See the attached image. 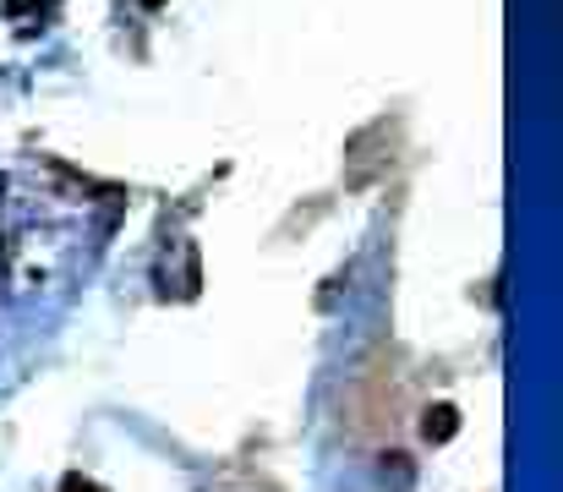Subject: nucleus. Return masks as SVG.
Wrapping results in <instances>:
<instances>
[{"instance_id":"4","label":"nucleus","mask_w":563,"mask_h":492,"mask_svg":"<svg viewBox=\"0 0 563 492\" xmlns=\"http://www.w3.org/2000/svg\"><path fill=\"white\" fill-rule=\"evenodd\" d=\"M143 6H148V11H159V6H165V0H143Z\"/></svg>"},{"instance_id":"1","label":"nucleus","mask_w":563,"mask_h":492,"mask_svg":"<svg viewBox=\"0 0 563 492\" xmlns=\"http://www.w3.org/2000/svg\"><path fill=\"white\" fill-rule=\"evenodd\" d=\"M454 433H460V411H454V405H432V411L421 416V438H427V444H449Z\"/></svg>"},{"instance_id":"3","label":"nucleus","mask_w":563,"mask_h":492,"mask_svg":"<svg viewBox=\"0 0 563 492\" xmlns=\"http://www.w3.org/2000/svg\"><path fill=\"white\" fill-rule=\"evenodd\" d=\"M27 6H33V0H5V11H11V17H22Z\"/></svg>"},{"instance_id":"2","label":"nucleus","mask_w":563,"mask_h":492,"mask_svg":"<svg viewBox=\"0 0 563 492\" xmlns=\"http://www.w3.org/2000/svg\"><path fill=\"white\" fill-rule=\"evenodd\" d=\"M60 492H99V488H93L88 477H66V482H60Z\"/></svg>"}]
</instances>
